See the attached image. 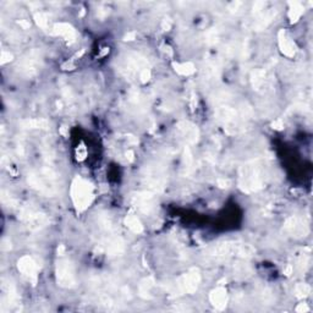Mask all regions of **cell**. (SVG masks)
<instances>
[{
	"mask_svg": "<svg viewBox=\"0 0 313 313\" xmlns=\"http://www.w3.org/2000/svg\"><path fill=\"white\" fill-rule=\"evenodd\" d=\"M72 198H74L77 208H86L91 203L92 200L91 186L88 185V183L77 179L74 183V185H72Z\"/></svg>",
	"mask_w": 313,
	"mask_h": 313,
	"instance_id": "obj_1",
	"label": "cell"
},
{
	"mask_svg": "<svg viewBox=\"0 0 313 313\" xmlns=\"http://www.w3.org/2000/svg\"><path fill=\"white\" fill-rule=\"evenodd\" d=\"M58 280L60 281L61 285H65V286H71L75 284V274L69 261L61 262L58 265Z\"/></svg>",
	"mask_w": 313,
	"mask_h": 313,
	"instance_id": "obj_2",
	"label": "cell"
},
{
	"mask_svg": "<svg viewBox=\"0 0 313 313\" xmlns=\"http://www.w3.org/2000/svg\"><path fill=\"white\" fill-rule=\"evenodd\" d=\"M19 268L22 270L24 275H26L27 278L32 279L36 278L37 275V267H36V263L32 261V259L29 258V257H25V258L21 259V262L19 263Z\"/></svg>",
	"mask_w": 313,
	"mask_h": 313,
	"instance_id": "obj_3",
	"label": "cell"
},
{
	"mask_svg": "<svg viewBox=\"0 0 313 313\" xmlns=\"http://www.w3.org/2000/svg\"><path fill=\"white\" fill-rule=\"evenodd\" d=\"M213 302H214V304H217V306H224L225 304L224 290H219V291H217V293H214Z\"/></svg>",
	"mask_w": 313,
	"mask_h": 313,
	"instance_id": "obj_4",
	"label": "cell"
}]
</instances>
